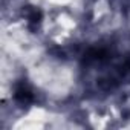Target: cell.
I'll return each instance as SVG.
<instances>
[{
	"label": "cell",
	"instance_id": "obj_1",
	"mask_svg": "<svg viewBox=\"0 0 130 130\" xmlns=\"http://www.w3.org/2000/svg\"><path fill=\"white\" fill-rule=\"evenodd\" d=\"M14 98H15L19 103H31V101L34 100V95H32V92H31L25 84H19L17 89H15Z\"/></svg>",
	"mask_w": 130,
	"mask_h": 130
}]
</instances>
